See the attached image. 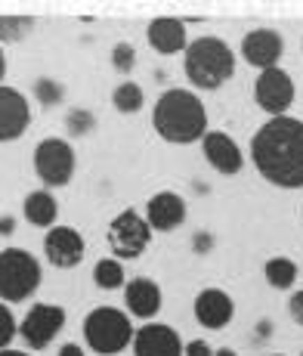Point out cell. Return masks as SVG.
I'll list each match as a JSON object with an SVG mask.
<instances>
[{"instance_id":"cell-34","label":"cell","mask_w":303,"mask_h":356,"mask_svg":"<svg viewBox=\"0 0 303 356\" xmlns=\"http://www.w3.org/2000/svg\"><path fill=\"white\" fill-rule=\"evenodd\" d=\"M213 356H238V353L229 350V347H220V350H213Z\"/></svg>"},{"instance_id":"cell-29","label":"cell","mask_w":303,"mask_h":356,"mask_svg":"<svg viewBox=\"0 0 303 356\" xmlns=\"http://www.w3.org/2000/svg\"><path fill=\"white\" fill-rule=\"evenodd\" d=\"M186 356H213V347L208 344V341H189L186 344Z\"/></svg>"},{"instance_id":"cell-13","label":"cell","mask_w":303,"mask_h":356,"mask_svg":"<svg viewBox=\"0 0 303 356\" xmlns=\"http://www.w3.org/2000/svg\"><path fill=\"white\" fill-rule=\"evenodd\" d=\"M28 121H31L28 99L16 87L0 84V143L19 140L25 134V127H28Z\"/></svg>"},{"instance_id":"cell-36","label":"cell","mask_w":303,"mask_h":356,"mask_svg":"<svg viewBox=\"0 0 303 356\" xmlns=\"http://www.w3.org/2000/svg\"><path fill=\"white\" fill-rule=\"evenodd\" d=\"M275 356H285V353H275Z\"/></svg>"},{"instance_id":"cell-6","label":"cell","mask_w":303,"mask_h":356,"mask_svg":"<svg viewBox=\"0 0 303 356\" xmlns=\"http://www.w3.org/2000/svg\"><path fill=\"white\" fill-rule=\"evenodd\" d=\"M108 248L115 251L118 260H136L152 242V227L140 211L127 208L108 223Z\"/></svg>"},{"instance_id":"cell-35","label":"cell","mask_w":303,"mask_h":356,"mask_svg":"<svg viewBox=\"0 0 303 356\" xmlns=\"http://www.w3.org/2000/svg\"><path fill=\"white\" fill-rule=\"evenodd\" d=\"M0 356H28V353H19V350H0Z\"/></svg>"},{"instance_id":"cell-3","label":"cell","mask_w":303,"mask_h":356,"mask_svg":"<svg viewBox=\"0 0 303 356\" xmlns=\"http://www.w3.org/2000/svg\"><path fill=\"white\" fill-rule=\"evenodd\" d=\"M186 78L192 81V87L198 90H217L236 74V53L223 38L213 34H202V38L189 40L183 53Z\"/></svg>"},{"instance_id":"cell-30","label":"cell","mask_w":303,"mask_h":356,"mask_svg":"<svg viewBox=\"0 0 303 356\" xmlns=\"http://www.w3.org/2000/svg\"><path fill=\"white\" fill-rule=\"evenodd\" d=\"M59 356H84V347H78V344H62V347H59Z\"/></svg>"},{"instance_id":"cell-14","label":"cell","mask_w":303,"mask_h":356,"mask_svg":"<svg viewBox=\"0 0 303 356\" xmlns=\"http://www.w3.org/2000/svg\"><path fill=\"white\" fill-rule=\"evenodd\" d=\"M44 251L53 266L68 270V266H78L81 257H84V238L72 227H53L44 238Z\"/></svg>"},{"instance_id":"cell-2","label":"cell","mask_w":303,"mask_h":356,"mask_svg":"<svg viewBox=\"0 0 303 356\" xmlns=\"http://www.w3.org/2000/svg\"><path fill=\"white\" fill-rule=\"evenodd\" d=\"M152 124L167 143H195L208 134V108L192 90L170 87L152 108Z\"/></svg>"},{"instance_id":"cell-17","label":"cell","mask_w":303,"mask_h":356,"mask_svg":"<svg viewBox=\"0 0 303 356\" xmlns=\"http://www.w3.org/2000/svg\"><path fill=\"white\" fill-rule=\"evenodd\" d=\"M236 316V304L223 289H202L195 298V319L204 328H223Z\"/></svg>"},{"instance_id":"cell-10","label":"cell","mask_w":303,"mask_h":356,"mask_svg":"<svg viewBox=\"0 0 303 356\" xmlns=\"http://www.w3.org/2000/svg\"><path fill=\"white\" fill-rule=\"evenodd\" d=\"M238 53H242V59L247 65L266 72V68H279V59H281V53H285V40L272 29H254L242 38Z\"/></svg>"},{"instance_id":"cell-23","label":"cell","mask_w":303,"mask_h":356,"mask_svg":"<svg viewBox=\"0 0 303 356\" xmlns=\"http://www.w3.org/2000/svg\"><path fill=\"white\" fill-rule=\"evenodd\" d=\"M31 29H34L31 16H0V40H6V44L22 40Z\"/></svg>"},{"instance_id":"cell-7","label":"cell","mask_w":303,"mask_h":356,"mask_svg":"<svg viewBox=\"0 0 303 356\" xmlns=\"http://www.w3.org/2000/svg\"><path fill=\"white\" fill-rule=\"evenodd\" d=\"M34 170L47 186H65L74 174V149L59 136H47L34 149Z\"/></svg>"},{"instance_id":"cell-24","label":"cell","mask_w":303,"mask_h":356,"mask_svg":"<svg viewBox=\"0 0 303 356\" xmlns=\"http://www.w3.org/2000/svg\"><path fill=\"white\" fill-rule=\"evenodd\" d=\"M62 97H65V90H62L59 81H53V78H38L34 81V99H38L44 108L62 102Z\"/></svg>"},{"instance_id":"cell-26","label":"cell","mask_w":303,"mask_h":356,"mask_svg":"<svg viewBox=\"0 0 303 356\" xmlns=\"http://www.w3.org/2000/svg\"><path fill=\"white\" fill-rule=\"evenodd\" d=\"M112 65L118 68L121 74H127V72H133V65H136V50L130 44H115V50H112Z\"/></svg>"},{"instance_id":"cell-32","label":"cell","mask_w":303,"mask_h":356,"mask_svg":"<svg viewBox=\"0 0 303 356\" xmlns=\"http://www.w3.org/2000/svg\"><path fill=\"white\" fill-rule=\"evenodd\" d=\"M213 245V238L211 236H198L195 238V248H198V254H208V248Z\"/></svg>"},{"instance_id":"cell-5","label":"cell","mask_w":303,"mask_h":356,"mask_svg":"<svg viewBox=\"0 0 303 356\" xmlns=\"http://www.w3.org/2000/svg\"><path fill=\"white\" fill-rule=\"evenodd\" d=\"M40 285V264L25 248L0 251V298L3 300H25Z\"/></svg>"},{"instance_id":"cell-37","label":"cell","mask_w":303,"mask_h":356,"mask_svg":"<svg viewBox=\"0 0 303 356\" xmlns=\"http://www.w3.org/2000/svg\"><path fill=\"white\" fill-rule=\"evenodd\" d=\"M300 356H303V353H300Z\"/></svg>"},{"instance_id":"cell-22","label":"cell","mask_w":303,"mask_h":356,"mask_svg":"<svg viewBox=\"0 0 303 356\" xmlns=\"http://www.w3.org/2000/svg\"><path fill=\"white\" fill-rule=\"evenodd\" d=\"M112 102H115V108H118V112L133 115V112H140V108H142L146 93H142V87L136 84V81H121V84L115 87V93H112Z\"/></svg>"},{"instance_id":"cell-4","label":"cell","mask_w":303,"mask_h":356,"mask_svg":"<svg viewBox=\"0 0 303 356\" xmlns=\"http://www.w3.org/2000/svg\"><path fill=\"white\" fill-rule=\"evenodd\" d=\"M84 338L90 350L102 356H115L133 341V325L130 316L118 307H96L84 319Z\"/></svg>"},{"instance_id":"cell-1","label":"cell","mask_w":303,"mask_h":356,"mask_svg":"<svg viewBox=\"0 0 303 356\" xmlns=\"http://www.w3.org/2000/svg\"><path fill=\"white\" fill-rule=\"evenodd\" d=\"M251 161L266 183L281 189L303 186V121L281 115L251 136Z\"/></svg>"},{"instance_id":"cell-20","label":"cell","mask_w":303,"mask_h":356,"mask_svg":"<svg viewBox=\"0 0 303 356\" xmlns=\"http://www.w3.org/2000/svg\"><path fill=\"white\" fill-rule=\"evenodd\" d=\"M263 276L272 289H291L297 282V264L291 257H270L263 266Z\"/></svg>"},{"instance_id":"cell-15","label":"cell","mask_w":303,"mask_h":356,"mask_svg":"<svg viewBox=\"0 0 303 356\" xmlns=\"http://www.w3.org/2000/svg\"><path fill=\"white\" fill-rule=\"evenodd\" d=\"M146 40L152 50L164 53V56H174V53H186L189 38H186V22L174 16H158L149 22L146 29Z\"/></svg>"},{"instance_id":"cell-11","label":"cell","mask_w":303,"mask_h":356,"mask_svg":"<svg viewBox=\"0 0 303 356\" xmlns=\"http://www.w3.org/2000/svg\"><path fill=\"white\" fill-rule=\"evenodd\" d=\"M133 356H186V347L170 325L149 323L133 334Z\"/></svg>"},{"instance_id":"cell-8","label":"cell","mask_w":303,"mask_h":356,"mask_svg":"<svg viewBox=\"0 0 303 356\" xmlns=\"http://www.w3.org/2000/svg\"><path fill=\"white\" fill-rule=\"evenodd\" d=\"M294 81L285 68H266L257 74V84H254V99L263 108L270 118H281L288 115V108L294 106Z\"/></svg>"},{"instance_id":"cell-21","label":"cell","mask_w":303,"mask_h":356,"mask_svg":"<svg viewBox=\"0 0 303 356\" xmlns=\"http://www.w3.org/2000/svg\"><path fill=\"white\" fill-rule=\"evenodd\" d=\"M93 279H96V285H99V289H106V291L124 289V285H127V276H124V266H121L118 257H102V260H96Z\"/></svg>"},{"instance_id":"cell-19","label":"cell","mask_w":303,"mask_h":356,"mask_svg":"<svg viewBox=\"0 0 303 356\" xmlns=\"http://www.w3.org/2000/svg\"><path fill=\"white\" fill-rule=\"evenodd\" d=\"M56 214H59V204L47 189H38V193H31L25 198V220L31 227H53Z\"/></svg>"},{"instance_id":"cell-25","label":"cell","mask_w":303,"mask_h":356,"mask_svg":"<svg viewBox=\"0 0 303 356\" xmlns=\"http://www.w3.org/2000/svg\"><path fill=\"white\" fill-rule=\"evenodd\" d=\"M93 124H96L93 112H84V108H72V112H68V118H65V127H68V134H72V136L90 134Z\"/></svg>"},{"instance_id":"cell-16","label":"cell","mask_w":303,"mask_h":356,"mask_svg":"<svg viewBox=\"0 0 303 356\" xmlns=\"http://www.w3.org/2000/svg\"><path fill=\"white\" fill-rule=\"evenodd\" d=\"M146 220H149L152 232H155V229L158 232L177 229L186 220V202H183V195L170 193V189H164V193H155V195L149 198V204H146Z\"/></svg>"},{"instance_id":"cell-33","label":"cell","mask_w":303,"mask_h":356,"mask_svg":"<svg viewBox=\"0 0 303 356\" xmlns=\"http://www.w3.org/2000/svg\"><path fill=\"white\" fill-rule=\"evenodd\" d=\"M3 74H6V53H3V47H0V81H3Z\"/></svg>"},{"instance_id":"cell-18","label":"cell","mask_w":303,"mask_h":356,"mask_svg":"<svg viewBox=\"0 0 303 356\" xmlns=\"http://www.w3.org/2000/svg\"><path fill=\"white\" fill-rule=\"evenodd\" d=\"M124 300H127V313L140 319H152L158 310H161V289L152 279H133V282L124 285Z\"/></svg>"},{"instance_id":"cell-31","label":"cell","mask_w":303,"mask_h":356,"mask_svg":"<svg viewBox=\"0 0 303 356\" xmlns=\"http://www.w3.org/2000/svg\"><path fill=\"white\" fill-rule=\"evenodd\" d=\"M13 229H16V220L13 217H0V236H13Z\"/></svg>"},{"instance_id":"cell-9","label":"cell","mask_w":303,"mask_h":356,"mask_svg":"<svg viewBox=\"0 0 303 356\" xmlns=\"http://www.w3.org/2000/svg\"><path fill=\"white\" fill-rule=\"evenodd\" d=\"M62 325H65V310H62V307H56V304H34L31 310L25 313L19 332H22V338H25V344L28 347L44 350V347L62 332Z\"/></svg>"},{"instance_id":"cell-12","label":"cell","mask_w":303,"mask_h":356,"mask_svg":"<svg viewBox=\"0 0 303 356\" xmlns=\"http://www.w3.org/2000/svg\"><path fill=\"white\" fill-rule=\"evenodd\" d=\"M202 152L211 168L226 177L238 174V170L245 168V155H242V149H238V143L232 140L229 134H220V130H208V134H204Z\"/></svg>"},{"instance_id":"cell-28","label":"cell","mask_w":303,"mask_h":356,"mask_svg":"<svg viewBox=\"0 0 303 356\" xmlns=\"http://www.w3.org/2000/svg\"><path fill=\"white\" fill-rule=\"evenodd\" d=\"M288 313H291V319L297 325H303V291H294L291 300H288Z\"/></svg>"},{"instance_id":"cell-27","label":"cell","mask_w":303,"mask_h":356,"mask_svg":"<svg viewBox=\"0 0 303 356\" xmlns=\"http://www.w3.org/2000/svg\"><path fill=\"white\" fill-rule=\"evenodd\" d=\"M16 319H13V313H10V307L6 304H0V350L3 347H10V341L16 338Z\"/></svg>"}]
</instances>
